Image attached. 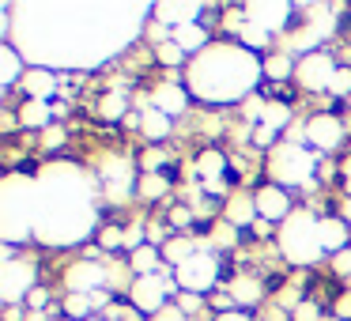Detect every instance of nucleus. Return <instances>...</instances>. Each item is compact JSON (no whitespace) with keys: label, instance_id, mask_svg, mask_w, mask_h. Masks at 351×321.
<instances>
[{"label":"nucleus","instance_id":"2f4dec72","mask_svg":"<svg viewBox=\"0 0 351 321\" xmlns=\"http://www.w3.org/2000/svg\"><path fill=\"white\" fill-rule=\"evenodd\" d=\"M325 321H336V318H325Z\"/></svg>","mask_w":351,"mask_h":321},{"label":"nucleus","instance_id":"a211bd4d","mask_svg":"<svg viewBox=\"0 0 351 321\" xmlns=\"http://www.w3.org/2000/svg\"><path fill=\"white\" fill-rule=\"evenodd\" d=\"M170 189H174V174H140V182H136V197L144 200V204L162 200Z\"/></svg>","mask_w":351,"mask_h":321},{"label":"nucleus","instance_id":"a878e982","mask_svg":"<svg viewBox=\"0 0 351 321\" xmlns=\"http://www.w3.org/2000/svg\"><path fill=\"white\" fill-rule=\"evenodd\" d=\"M152 321H193V318L182 310V306H178V298H174V302H170V306H162V310L155 313Z\"/></svg>","mask_w":351,"mask_h":321},{"label":"nucleus","instance_id":"c85d7f7f","mask_svg":"<svg viewBox=\"0 0 351 321\" xmlns=\"http://www.w3.org/2000/svg\"><path fill=\"white\" fill-rule=\"evenodd\" d=\"M215 321H253L245 310H230V313H215Z\"/></svg>","mask_w":351,"mask_h":321},{"label":"nucleus","instance_id":"39448f33","mask_svg":"<svg viewBox=\"0 0 351 321\" xmlns=\"http://www.w3.org/2000/svg\"><path fill=\"white\" fill-rule=\"evenodd\" d=\"M336 69H340V64L332 61L328 49H310V54H302L295 64V84L302 87L306 95H325L336 80Z\"/></svg>","mask_w":351,"mask_h":321},{"label":"nucleus","instance_id":"0eeeda50","mask_svg":"<svg viewBox=\"0 0 351 321\" xmlns=\"http://www.w3.org/2000/svg\"><path fill=\"white\" fill-rule=\"evenodd\" d=\"M193 174H197L200 189L208 193V197H219L223 189H227V174H230V159L223 147H204V152L197 155V163H193Z\"/></svg>","mask_w":351,"mask_h":321},{"label":"nucleus","instance_id":"5701e85b","mask_svg":"<svg viewBox=\"0 0 351 321\" xmlns=\"http://www.w3.org/2000/svg\"><path fill=\"white\" fill-rule=\"evenodd\" d=\"M291 321H325V318H321V302L306 295L302 302H298L295 310H291Z\"/></svg>","mask_w":351,"mask_h":321},{"label":"nucleus","instance_id":"2eb2a0df","mask_svg":"<svg viewBox=\"0 0 351 321\" xmlns=\"http://www.w3.org/2000/svg\"><path fill=\"white\" fill-rule=\"evenodd\" d=\"M295 57H291V49H272V54H265V61H261V72H265L272 84H283V80H295Z\"/></svg>","mask_w":351,"mask_h":321},{"label":"nucleus","instance_id":"9d476101","mask_svg":"<svg viewBox=\"0 0 351 321\" xmlns=\"http://www.w3.org/2000/svg\"><path fill=\"white\" fill-rule=\"evenodd\" d=\"M152 102L155 110H162L167 117H182L185 110H189V91H185L178 80H159V84L152 87Z\"/></svg>","mask_w":351,"mask_h":321},{"label":"nucleus","instance_id":"dca6fc26","mask_svg":"<svg viewBox=\"0 0 351 321\" xmlns=\"http://www.w3.org/2000/svg\"><path fill=\"white\" fill-rule=\"evenodd\" d=\"M57 80H53V72H46V69H27V76H23V99H38V102H49V95L57 91Z\"/></svg>","mask_w":351,"mask_h":321},{"label":"nucleus","instance_id":"7ed1b4c3","mask_svg":"<svg viewBox=\"0 0 351 321\" xmlns=\"http://www.w3.org/2000/svg\"><path fill=\"white\" fill-rule=\"evenodd\" d=\"M219 276H223V257H219V250H212V242H204L189 261H182V265L174 268L178 287L193 291V295H208V291L219 283Z\"/></svg>","mask_w":351,"mask_h":321},{"label":"nucleus","instance_id":"9b49d317","mask_svg":"<svg viewBox=\"0 0 351 321\" xmlns=\"http://www.w3.org/2000/svg\"><path fill=\"white\" fill-rule=\"evenodd\" d=\"M317 230H321V250L332 253V257L351 246V223H343L336 212H325V215H321Z\"/></svg>","mask_w":351,"mask_h":321},{"label":"nucleus","instance_id":"f257e3e1","mask_svg":"<svg viewBox=\"0 0 351 321\" xmlns=\"http://www.w3.org/2000/svg\"><path fill=\"white\" fill-rule=\"evenodd\" d=\"M317 223H321V215H313L310 208L295 212L287 223H283V230H280V250H283V257H287L291 265H317V261L325 257Z\"/></svg>","mask_w":351,"mask_h":321},{"label":"nucleus","instance_id":"f3484780","mask_svg":"<svg viewBox=\"0 0 351 321\" xmlns=\"http://www.w3.org/2000/svg\"><path fill=\"white\" fill-rule=\"evenodd\" d=\"M19 125H23V129H49V125H53V102L23 99V106H19Z\"/></svg>","mask_w":351,"mask_h":321},{"label":"nucleus","instance_id":"20e7f679","mask_svg":"<svg viewBox=\"0 0 351 321\" xmlns=\"http://www.w3.org/2000/svg\"><path fill=\"white\" fill-rule=\"evenodd\" d=\"M178 295H182V287H178V280H174V268H162V272H155V276H136L132 287H129L132 310H140L144 318H155V313H159L162 306H170Z\"/></svg>","mask_w":351,"mask_h":321},{"label":"nucleus","instance_id":"aec40b11","mask_svg":"<svg viewBox=\"0 0 351 321\" xmlns=\"http://www.w3.org/2000/svg\"><path fill=\"white\" fill-rule=\"evenodd\" d=\"M61 310L69 313V318H76V321L95 318V302H91V295H64Z\"/></svg>","mask_w":351,"mask_h":321},{"label":"nucleus","instance_id":"b1692460","mask_svg":"<svg viewBox=\"0 0 351 321\" xmlns=\"http://www.w3.org/2000/svg\"><path fill=\"white\" fill-rule=\"evenodd\" d=\"M178 306H182V310L193 318V313H200L208 306V298L204 295H193V291H182V295H178Z\"/></svg>","mask_w":351,"mask_h":321},{"label":"nucleus","instance_id":"423d86ee","mask_svg":"<svg viewBox=\"0 0 351 321\" xmlns=\"http://www.w3.org/2000/svg\"><path fill=\"white\" fill-rule=\"evenodd\" d=\"M343 140H348V125H343V117L332 114V110H325V114H313L310 121H306V144L317 147L321 155L340 152Z\"/></svg>","mask_w":351,"mask_h":321},{"label":"nucleus","instance_id":"1a4fd4ad","mask_svg":"<svg viewBox=\"0 0 351 321\" xmlns=\"http://www.w3.org/2000/svg\"><path fill=\"white\" fill-rule=\"evenodd\" d=\"M223 291H230V298H234L238 310H253V306L265 302L268 283H265V276H257V272H250V268H242L238 276H230Z\"/></svg>","mask_w":351,"mask_h":321},{"label":"nucleus","instance_id":"393cba45","mask_svg":"<svg viewBox=\"0 0 351 321\" xmlns=\"http://www.w3.org/2000/svg\"><path fill=\"white\" fill-rule=\"evenodd\" d=\"M332 318L336 321H351V291H340L332 298Z\"/></svg>","mask_w":351,"mask_h":321},{"label":"nucleus","instance_id":"6e6552de","mask_svg":"<svg viewBox=\"0 0 351 321\" xmlns=\"http://www.w3.org/2000/svg\"><path fill=\"white\" fill-rule=\"evenodd\" d=\"M253 200H257V215L265 223H287L291 215L298 212L295 200H291V193L283 189V185H276V182L257 185V189H253Z\"/></svg>","mask_w":351,"mask_h":321},{"label":"nucleus","instance_id":"f03ea898","mask_svg":"<svg viewBox=\"0 0 351 321\" xmlns=\"http://www.w3.org/2000/svg\"><path fill=\"white\" fill-rule=\"evenodd\" d=\"M268 182L276 185H302V189H310V185H317V159H313L310 152H306L302 144H295V140H287V144H276L272 155H268Z\"/></svg>","mask_w":351,"mask_h":321},{"label":"nucleus","instance_id":"4468645a","mask_svg":"<svg viewBox=\"0 0 351 321\" xmlns=\"http://www.w3.org/2000/svg\"><path fill=\"white\" fill-rule=\"evenodd\" d=\"M132 114L129 87H106V95L99 99V117L102 121H125Z\"/></svg>","mask_w":351,"mask_h":321},{"label":"nucleus","instance_id":"c756f323","mask_svg":"<svg viewBox=\"0 0 351 321\" xmlns=\"http://www.w3.org/2000/svg\"><path fill=\"white\" fill-rule=\"evenodd\" d=\"M253 235H257V238H268V235H272V223L257 219V223H253Z\"/></svg>","mask_w":351,"mask_h":321},{"label":"nucleus","instance_id":"412c9836","mask_svg":"<svg viewBox=\"0 0 351 321\" xmlns=\"http://www.w3.org/2000/svg\"><path fill=\"white\" fill-rule=\"evenodd\" d=\"M185 57H189V54H185V49L178 46L174 38L162 42V46H155V64H162V69H178V64H182Z\"/></svg>","mask_w":351,"mask_h":321},{"label":"nucleus","instance_id":"6ab92c4d","mask_svg":"<svg viewBox=\"0 0 351 321\" xmlns=\"http://www.w3.org/2000/svg\"><path fill=\"white\" fill-rule=\"evenodd\" d=\"M174 42L185 49V54H197V49H208V27L200 23H185V27H178L174 31Z\"/></svg>","mask_w":351,"mask_h":321},{"label":"nucleus","instance_id":"4be33fe9","mask_svg":"<svg viewBox=\"0 0 351 321\" xmlns=\"http://www.w3.org/2000/svg\"><path fill=\"white\" fill-rule=\"evenodd\" d=\"M99 246H102L106 253H121V250H125V227H117V223L99 227Z\"/></svg>","mask_w":351,"mask_h":321},{"label":"nucleus","instance_id":"7c9ffc66","mask_svg":"<svg viewBox=\"0 0 351 321\" xmlns=\"http://www.w3.org/2000/svg\"><path fill=\"white\" fill-rule=\"evenodd\" d=\"M87 321H102V318H87Z\"/></svg>","mask_w":351,"mask_h":321},{"label":"nucleus","instance_id":"cd10ccee","mask_svg":"<svg viewBox=\"0 0 351 321\" xmlns=\"http://www.w3.org/2000/svg\"><path fill=\"white\" fill-rule=\"evenodd\" d=\"M42 144H46L49 152H53V147H64V144H69V132H64V129H53V125H49V129H46V140H42Z\"/></svg>","mask_w":351,"mask_h":321},{"label":"nucleus","instance_id":"f8f14e48","mask_svg":"<svg viewBox=\"0 0 351 321\" xmlns=\"http://www.w3.org/2000/svg\"><path fill=\"white\" fill-rule=\"evenodd\" d=\"M170 132H174V117L155 110L152 102L140 106V136H144L147 144H162V140H170Z\"/></svg>","mask_w":351,"mask_h":321},{"label":"nucleus","instance_id":"bb28decb","mask_svg":"<svg viewBox=\"0 0 351 321\" xmlns=\"http://www.w3.org/2000/svg\"><path fill=\"white\" fill-rule=\"evenodd\" d=\"M49 298H53V291H49V287H34L31 295H27V310H46Z\"/></svg>","mask_w":351,"mask_h":321},{"label":"nucleus","instance_id":"ddd939ff","mask_svg":"<svg viewBox=\"0 0 351 321\" xmlns=\"http://www.w3.org/2000/svg\"><path fill=\"white\" fill-rule=\"evenodd\" d=\"M223 219L230 223V227H238V230H245V227H253V223L261 219L257 215V200H253V193H234V197L223 204Z\"/></svg>","mask_w":351,"mask_h":321}]
</instances>
